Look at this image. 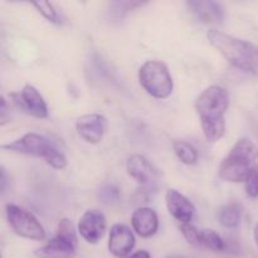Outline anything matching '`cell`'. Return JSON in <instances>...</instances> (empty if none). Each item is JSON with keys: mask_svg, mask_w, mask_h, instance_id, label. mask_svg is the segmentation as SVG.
I'll use <instances>...</instances> for the list:
<instances>
[{"mask_svg": "<svg viewBox=\"0 0 258 258\" xmlns=\"http://www.w3.org/2000/svg\"><path fill=\"white\" fill-rule=\"evenodd\" d=\"M229 95L221 86H209L196 100V111L202 130L209 143H217L226 133V112L229 107Z\"/></svg>", "mask_w": 258, "mask_h": 258, "instance_id": "6da1fadb", "label": "cell"}, {"mask_svg": "<svg viewBox=\"0 0 258 258\" xmlns=\"http://www.w3.org/2000/svg\"><path fill=\"white\" fill-rule=\"evenodd\" d=\"M209 43L239 71L258 77V47L248 40L229 35L218 29L207 33Z\"/></svg>", "mask_w": 258, "mask_h": 258, "instance_id": "7a4b0ae2", "label": "cell"}, {"mask_svg": "<svg viewBox=\"0 0 258 258\" xmlns=\"http://www.w3.org/2000/svg\"><path fill=\"white\" fill-rule=\"evenodd\" d=\"M258 160V146L251 139L237 140L219 166V176L228 183H244Z\"/></svg>", "mask_w": 258, "mask_h": 258, "instance_id": "3957f363", "label": "cell"}, {"mask_svg": "<svg viewBox=\"0 0 258 258\" xmlns=\"http://www.w3.org/2000/svg\"><path fill=\"white\" fill-rule=\"evenodd\" d=\"M2 149L44 159L45 163L55 170H63L67 166V158L64 154L49 139L39 134L28 133L20 139L3 145Z\"/></svg>", "mask_w": 258, "mask_h": 258, "instance_id": "277c9868", "label": "cell"}, {"mask_svg": "<svg viewBox=\"0 0 258 258\" xmlns=\"http://www.w3.org/2000/svg\"><path fill=\"white\" fill-rule=\"evenodd\" d=\"M139 82L149 95L159 100L168 98L174 90L170 71L161 60H146L139 70Z\"/></svg>", "mask_w": 258, "mask_h": 258, "instance_id": "5b68a950", "label": "cell"}, {"mask_svg": "<svg viewBox=\"0 0 258 258\" xmlns=\"http://www.w3.org/2000/svg\"><path fill=\"white\" fill-rule=\"evenodd\" d=\"M8 223L17 236L32 241H43L45 238V229L27 209L15 204H7L5 207Z\"/></svg>", "mask_w": 258, "mask_h": 258, "instance_id": "8992f818", "label": "cell"}, {"mask_svg": "<svg viewBox=\"0 0 258 258\" xmlns=\"http://www.w3.org/2000/svg\"><path fill=\"white\" fill-rule=\"evenodd\" d=\"M107 228V221L102 212L90 209L78 221V233L90 244H97L103 238Z\"/></svg>", "mask_w": 258, "mask_h": 258, "instance_id": "52a82bcc", "label": "cell"}, {"mask_svg": "<svg viewBox=\"0 0 258 258\" xmlns=\"http://www.w3.org/2000/svg\"><path fill=\"white\" fill-rule=\"evenodd\" d=\"M106 127H107V120L105 116L100 115V113L83 115L76 122V130L81 139L92 145L101 143L105 136Z\"/></svg>", "mask_w": 258, "mask_h": 258, "instance_id": "ba28073f", "label": "cell"}, {"mask_svg": "<svg viewBox=\"0 0 258 258\" xmlns=\"http://www.w3.org/2000/svg\"><path fill=\"white\" fill-rule=\"evenodd\" d=\"M135 236L125 224H113L108 236V251L112 256L125 258L135 247Z\"/></svg>", "mask_w": 258, "mask_h": 258, "instance_id": "9c48e42d", "label": "cell"}, {"mask_svg": "<svg viewBox=\"0 0 258 258\" xmlns=\"http://www.w3.org/2000/svg\"><path fill=\"white\" fill-rule=\"evenodd\" d=\"M166 208L170 216L181 224H189L196 214V207L185 196L176 189H169L165 194Z\"/></svg>", "mask_w": 258, "mask_h": 258, "instance_id": "30bf717a", "label": "cell"}, {"mask_svg": "<svg viewBox=\"0 0 258 258\" xmlns=\"http://www.w3.org/2000/svg\"><path fill=\"white\" fill-rule=\"evenodd\" d=\"M15 101L29 115L34 116L37 118L48 117L47 103H45L43 96L40 95V92L34 86L25 85L23 90L20 91L19 95H18V97L15 98Z\"/></svg>", "mask_w": 258, "mask_h": 258, "instance_id": "8fae6325", "label": "cell"}, {"mask_svg": "<svg viewBox=\"0 0 258 258\" xmlns=\"http://www.w3.org/2000/svg\"><path fill=\"white\" fill-rule=\"evenodd\" d=\"M189 12L204 24H222L224 20V9L217 2L191 0L186 3Z\"/></svg>", "mask_w": 258, "mask_h": 258, "instance_id": "7c38bea8", "label": "cell"}, {"mask_svg": "<svg viewBox=\"0 0 258 258\" xmlns=\"http://www.w3.org/2000/svg\"><path fill=\"white\" fill-rule=\"evenodd\" d=\"M131 226L134 232L143 238H150L158 232L159 218L154 209L149 207H140L131 217Z\"/></svg>", "mask_w": 258, "mask_h": 258, "instance_id": "4fadbf2b", "label": "cell"}, {"mask_svg": "<svg viewBox=\"0 0 258 258\" xmlns=\"http://www.w3.org/2000/svg\"><path fill=\"white\" fill-rule=\"evenodd\" d=\"M77 243L55 234L45 246L35 249L37 258H75Z\"/></svg>", "mask_w": 258, "mask_h": 258, "instance_id": "5bb4252c", "label": "cell"}, {"mask_svg": "<svg viewBox=\"0 0 258 258\" xmlns=\"http://www.w3.org/2000/svg\"><path fill=\"white\" fill-rule=\"evenodd\" d=\"M126 170L128 175L135 179L138 183L143 185H149L153 183L154 178L156 176V170L151 165L150 161L143 155H131L126 161Z\"/></svg>", "mask_w": 258, "mask_h": 258, "instance_id": "9a60e30c", "label": "cell"}, {"mask_svg": "<svg viewBox=\"0 0 258 258\" xmlns=\"http://www.w3.org/2000/svg\"><path fill=\"white\" fill-rule=\"evenodd\" d=\"M173 149L179 160L185 164V165H196L197 161H198V151L193 145H190L186 141L175 140L173 143Z\"/></svg>", "mask_w": 258, "mask_h": 258, "instance_id": "2e32d148", "label": "cell"}, {"mask_svg": "<svg viewBox=\"0 0 258 258\" xmlns=\"http://www.w3.org/2000/svg\"><path fill=\"white\" fill-rule=\"evenodd\" d=\"M219 223L228 229H234L239 226L241 222V209L236 204L224 206L218 213Z\"/></svg>", "mask_w": 258, "mask_h": 258, "instance_id": "e0dca14e", "label": "cell"}, {"mask_svg": "<svg viewBox=\"0 0 258 258\" xmlns=\"http://www.w3.org/2000/svg\"><path fill=\"white\" fill-rule=\"evenodd\" d=\"M144 3L140 2H112L110 3V9L108 14L112 22H120L122 20L128 13L135 10L136 8L143 7Z\"/></svg>", "mask_w": 258, "mask_h": 258, "instance_id": "ac0fdd59", "label": "cell"}, {"mask_svg": "<svg viewBox=\"0 0 258 258\" xmlns=\"http://www.w3.org/2000/svg\"><path fill=\"white\" fill-rule=\"evenodd\" d=\"M201 243L213 252H223L226 249V242L213 229H202Z\"/></svg>", "mask_w": 258, "mask_h": 258, "instance_id": "d6986e66", "label": "cell"}, {"mask_svg": "<svg viewBox=\"0 0 258 258\" xmlns=\"http://www.w3.org/2000/svg\"><path fill=\"white\" fill-rule=\"evenodd\" d=\"M33 7L48 20V22L53 23V24H60L62 23V17L58 13L57 8L54 7L53 3L49 2H35L33 3Z\"/></svg>", "mask_w": 258, "mask_h": 258, "instance_id": "ffe728a7", "label": "cell"}, {"mask_svg": "<svg viewBox=\"0 0 258 258\" xmlns=\"http://www.w3.org/2000/svg\"><path fill=\"white\" fill-rule=\"evenodd\" d=\"M98 199L105 206H113L120 202V189L113 184H106L98 191Z\"/></svg>", "mask_w": 258, "mask_h": 258, "instance_id": "44dd1931", "label": "cell"}, {"mask_svg": "<svg viewBox=\"0 0 258 258\" xmlns=\"http://www.w3.org/2000/svg\"><path fill=\"white\" fill-rule=\"evenodd\" d=\"M244 190H246V194L249 198H258V165L252 169L248 178L244 181Z\"/></svg>", "mask_w": 258, "mask_h": 258, "instance_id": "7402d4cb", "label": "cell"}, {"mask_svg": "<svg viewBox=\"0 0 258 258\" xmlns=\"http://www.w3.org/2000/svg\"><path fill=\"white\" fill-rule=\"evenodd\" d=\"M57 234L58 236H62V237H64V238L70 239V241L75 242V243H77L78 242L75 226H73L72 221H70V219H67V218L59 221V224H58V229H57Z\"/></svg>", "mask_w": 258, "mask_h": 258, "instance_id": "603a6c76", "label": "cell"}, {"mask_svg": "<svg viewBox=\"0 0 258 258\" xmlns=\"http://www.w3.org/2000/svg\"><path fill=\"white\" fill-rule=\"evenodd\" d=\"M180 229H181V233H183V236L185 237V239L189 242V243L193 244V246H196V247L202 246V243H201V231H198L196 227L191 226L190 223H189V224H181Z\"/></svg>", "mask_w": 258, "mask_h": 258, "instance_id": "cb8c5ba5", "label": "cell"}, {"mask_svg": "<svg viewBox=\"0 0 258 258\" xmlns=\"http://www.w3.org/2000/svg\"><path fill=\"white\" fill-rule=\"evenodd\" d=\"M8 103H7V100H5L4 97H2V100H0V120H2V125H5V123L8 122Z\"/></svg>", "mask_w": 258, "mask_h": 258, "instance_id": "d4e9b609", "label": "cell"}, {"mask_svg": "<svg viewBox=\"0 0 258 258\" xmlns=\"http://www.w3.org/2000/svg\"><path fill=\"white\" fill-rule=\"evenodd\" d=\"M7 185H8L7 171H5V169L2 166V169H0V190H2L3 194L5 193V190H7Z\"/></svg>", "mask_w": 258, "mask_h": 258, "instance_id": "484cf974", "label": "cell"}, {"mask_svg": "<svg viewBox=\"0 0 258 258\" xmlns=\"http://www.w3.org/2000/svg\"><path fill=\"white\" fill-rule=\"evenodd\" d=\"M127 258H151V256L148 251H145V249H140V251L135 252V253L131 254V256H128Z\"/></svg>", "mask_w": 258, "mask_h": 258, "instance_id": "4316f807", "label": "cell"}, {"mask_svg": "<svg viewBox=\"0 0 258 258\" xmlns=\"http://www.w3.org/2000/svg\"><path fill=\"white\" fill-rule=\"evenodd\" d=\"M166 258H181V257H176V256H173V257H166Z\"/></svg>", "mask_w": 258, "mask_h": 258, "instance_id": "83f0119b", "label": "cell"}, {"mask_svg": "<svg viewBox=\"0 0 258 258\" xmlns=\"http://www.w3.org/2000/svg\"><path fill=\"white\" fill-rule=\"evenodd\" d=\"M257 247H258V246H257Z\"/></svg>", "mask_w": 258, "mask_h": 258, "instance_id": "f1b7e54d", "label": "cell"}]
</instances>
